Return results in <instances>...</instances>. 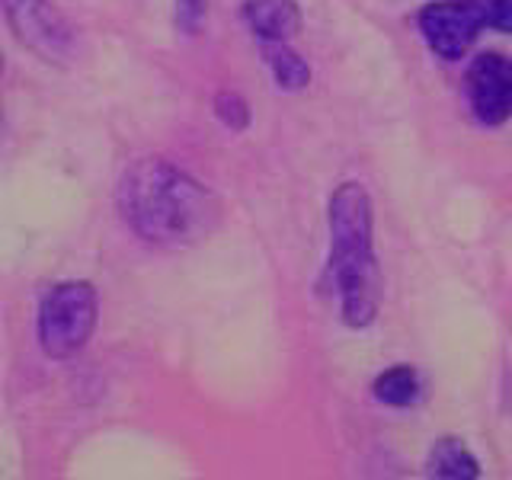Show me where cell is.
Returning <instances> with one entry per match:
<instances>
[{
	"instance_id": "cell-4",
	"label": "cell",
	"mask_w": 512,
	"mask_h": 480,
	"mask_svg": "<svg viewBox=\"0 0 512 480\" xmlns=\"http://www.w3.org/2000/svg\"><path fill=\"white\" fill-rule=\"evenodd\" d=\"M487 26L477 0H439L420 13V29L429 48L445 61H455L471 48L477 32Z\"/></svg>"
},
{
	"instance_id": "cell-2",
	"label": "cell",
	"mask_w": 512,
	"mask_h": 480,
	"mask_svg": "<svg viewBox=\"0 0 512 480\" xmlns=\"http://www.w3.org/2000/svg\"><path fill=\"white\" fill-rule=\"evenodd\" d=\"M330 272L349 327H365L378 311V266L372 250V202L359 183H343L330 199Z\"/></svg>"
},
{
	"instance_id": "cell-11",
	"label": "cell",
	"mask_w": 512,
	"mask_h": 480,
	"mask_svg": "<svg viewBox=\"0 0 512 480\" xmlns=\"http://www.w3.org/2000/svg\"><path fill=\"white\" fill-rule=\"evenodd\" d=\"M215 109H218V116L221 122L231 128V132H240V128H247L250 122V112H247V103L240 100L237 93H221L218 100H215Z\"/></svg>"
},
{
	"instance_id": "cell-3",
	"label": "cell",
	"mask_w": 512,
	"mask_h": 480,
	"mask_svg": "<svg viewBox=\"0 0 512 480\" xmlns=\"http://www.w3.org/2000/svg\"><path fill=\"white\" fill-rule=\"evenodd\" d=\"M96 327V288L90 282H61L39 308V343L45 356L71 359L87 346Z\"/></svg>"
},
{
	"instance_id": "cell-9",
	"label": "cell",
	"mask_w": 512,
	"mask_h": 480,
	"mask_svg": "<svg viewBox=\"0 0 512 480\" xmlns=\"http://www.w3.org/2000/svg\"><path fill=\"white\" fill-rule=\"evenodd\" d=\"M375 397L388 407H407L420 397V378H416L410 365L388 368V372L378 375L375 381Z\"/></svg>"
},
{
	"instance_id": "cell-5",
	"label": "cell",
	"mask_w": 512,
	"mask_h": 480,
	"mask_svg": "<svg viewBox=\"0 0 512 480\" xmlns=\"http://www.w3.org/2000/svg\"><path fill=\"white\" fill-rule=\"evenodd\" d=\"M468 96L474 116L484 125H500L512 116V61L480 55L468 68Z\"/></svg>"
},
{
	"instance_id": "cell-6",
	"label": "cell",
	"mask_w": 512,
	"mask_h": 480,
	"mask_svg": "<svg viewBox=\"0 0 512 480\" xmlns=\"http://www.w3.org/2000/svg\"><path fill=\"white\" fill-rule=\"evenodd\" d=\"M7 20L16 29V36L48 61L68 52L71 29L48 0H7Z\"/></svg>"
},
{
	"instance_id": "cell-13",
	"label": "cell",
	"mask_w": 512,
	"mask_h": 480,
	"mask_svg": "<svg viewBox=\"0 0 512 480\" xmlns=\"http://www.w3.org/2000/svg\"><path fill=\"white\" fill-rule=\"evenodd\" d=\"M208 13V0H176V20L186 32H196Z\"/></svg>"
},
{
	"instance_id": "cell-1",
	"label": "cell",
	"mask_w": 512,
	"mask_h": 480,
	"mask_svg": "<svg viewBox=\"0 0 512 480\" xmlns=\"http://www.w3.org/2000/svg\"><path fill=\"white\" fill-rule=\"evenodd\" d=\"M122 215L160 247H186L215 231L221 208L205 186L167 160H138L119 186Z\"/></svg>"
},
{
	"instance_id": "cell-12",
	"label": "cell",
	"mask_w": 512,
	"mask_h": 480,
	"mask_svg": "<svg viewBox=\"0 0 512 480\" xmlns=\"http://www.w3.org/2000/svg\"><path fill=\"white\" fill-rule=\"evenodd\" d=\"M490 29L512 32V0H477Z\"/></svg>"
},
{
	"instance_id": "cell-10",
	"label": "cell",
	"mask_w": 512,
	"mask_h": 480,
	"mask_svg": "<svg viewBox=\"0 0 512 480\" xmlns=\"http://www.w3.org/2000/svg\"><path fill=\"white\" fill-rule=\"evenodd\" d=\"M266 61L272 68V77H276V84L285 90H301L311 80L308 64H304L292 48H285L282 42H272L266 48Z\"/></svg>"
},
{
	"instance_id": "cell-8",
	"label": "cell",
	"mask_w": 512,
	"mask_h": 480,
	"mask_svg": "<svg viewBox=\"0 0 512 480\" xmlns=\"http://www.w3.org/2000/svg\"><path fill=\"white\" fill-rule=\"evenodd\" d=\"M429 474L436 477H477L480 468L474 455L458 439H442L429 452Z\"/></svg>"
},
{
	"instance_id": "cell-7",
	"label": "cell",
	"mask_w": 512,
	"mask_h": 480,
	"mask_svg": "<svg viewBox=\"0 0 512 480\" xmlns=\"http://www.w3.org/2000/svg\"><path fill=\"white\" fill-rule=\"evenodd\" d=\"M244 16L263 42H285L301 26L295 0H244Z\"/></svg>"
}]
</instances>
